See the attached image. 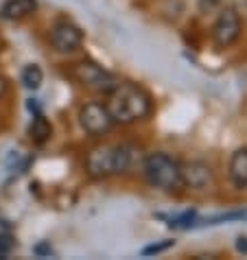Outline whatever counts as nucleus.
I'll return each mask as SVG.
<instances>
[{"instance_id":"obj_5","label":"nucleus","mask_w":247,"mask_h":260,"mask_svg":"<svg viewBox=\"0 0 247 260\" xmlns=\"http://www.w3.org/2000/svg\"><path fill=\"white\" fill-rule=\"evenodd\" d=\"M79 125H81L85 134L99 138V136H105L112 132L114 120L110 116V112H107L105 103H101V101H88L79 110Z\"/></svg>"},{"instance_id":"obj_1","label":"nucleus","mask_w":247,"mask_h":260,"mask_svg":"<svg viewBox=\"0 0 247 260\" xmlns=\"http://www.w3.org/2000/svg\"><path fill=\"white\" fill-rule=\"evenodd\" d=\"M142 151L136 144L127 142H107L94 147L85 157V171L94 179H105L132 173L142 166Z\"/></svg>"},{"instance_id":"obj_9","label":"nucleus","mask_w":247,"mask_h":260,"mask_svg":"<svg viewBox=\"0 0 247 260\" xmlns=\"http://www.w3.org/2000/svg\"><path fill=\"white\" fill-rule=\"evenodd\" d=\"M228 177L236 190L247 188V149H238L232 153L228 164Z\"/></svg>"},{"instance_id":"obj_8","label":"nucleus","mask_w":247,"mask_h":260,"mask_svg":"<svg viewBox=\"0 0 247 260\" xmlns=\"http://www.w3.org/2000/svg\"><path fill=\"white\" fill-rule=\"evenodd\" d=\"M181 184L191 190H210L214 186V173L206 162H186L181 164Z\"/></svg>"},{"instance_id":"obj_3","label":"nucleus","mask_w":247,"mask_h":260,"mask_svg":"<svg viewBox=\"0 0 247 260\" xmlns=\"http://www.w3.org/2000/svg\"><path fill=\"white\" fill-rule=\"evenodd\" d=\"M142 175L147 179L151 188L173 192L184 188L181 184V164L173 155L164 153V151H153V153L144 155L142 160Z\"/></svg>"},{"instance_id":"obj_7","label":"nucleus","mask_w":247,"mask_h":260,"mask_svg":"<svg viewBox=\"0 0 247 260\" xmlns=\"http://www.w3.org/2000/svg\"><path fill=\"white\" fill-rule=\"evenodd\" d=\"M48 38H50L53 48L61 55L77 53L83 44V31L75 22H70V20H57V22L50 26Z\"/></svg>"},{"instance_id":"obj_4","label":"nucleus","mask_w":247,"mask_h":260,"mask_svg":"<svg viewBox=\"0 0 247 260\" xmlns=\"http://www.w3.org/2000/svg\"><path fill=\"white\" fill-rule=\"evenodd\" d=\"M70 77L81 85L83 90H90V92H97V94H110V92L116 88V83L120 81L114 72L105 70L103 66L94 61H75L70 63Z\"/></svg>"},{"instance_id":"obj_19","label":"nucleus","mask_w":247,"mask_h":260,"mask_svg":"<svg viewBox=\"0 0 247 260\" xmlns=\"http://www.w3.org/2000/svg\"><path fill=\"white\" fill-rule=\"evenodd\" d=\"M35 254H53V249H50L48 245H40V247L35 249Z\"/></svg>"},{"instance_id":"obj_15","label":"nucleus","mask_w":247,"mask_h":260,"mask_svg":"<svg viewBox=\"0 0 247 260\" xmlns=\"http://www.w3.org/2000/svg\"><path fill=\"white\" fill-rule=\"evenodd\" d=\"M197 7H199L201 13H212L221 7V0H199Z\"/></svg>"},{"instance_id":"obj_17","label":"nucleus","mask_w":247,"mask_h":260,"mask_svg":"<svg viewBox=\"0 0 247 260\" xmlns=\"http://www.w3.org/2000/svg\"><path fill=\"white\" fill-rule=\"evenodd\" d=\"M236 249L241 251V254H247V238H245V236H241V238L236 241Z\"/></svg>"},{"instance_id":"obj_16","label":"nucleus","mask_w":247,"mask_h":260,"mask_svg":"<svg viewBox=\"0 0 247 260\" xmlns=\"http://www.w3.org/2000/svg\"><path fill=\"white\" fill-rule=\"evenodd\" d=\"M11 247H13L11 236H0V258H5L7 254H9Z\"/></svg>"},{"instance_id":"obj_13","label":"nucleus","mask_w":247,"mask_h":260,"mask_svg":"<svg viewBox=\"0 0 247 260\" xmlns=\"http://www.w3.org/2000/svg\"><path fill=\"white\" fill-rule=\"evenodd\" d=\"M195 223H197V212L188 210V212H184V214L175 216V219H171L169 225L175 228V230H186V228H195Z\"/></svg>"},{"instance_id":"obj_2","label":"nucleus","mask_w":247,"mask_h":260,"mask_svg":"<svg viewBox=\"0 0 247 260\" xmlns=\"http://www.w3.org/2000/svg\"><path fill=\"white\" fill-rule=\"evenodd\" d=\"M105 105L114 125H136L140 120H147L153 112L151 94L132 81L116 83V88L107 94Z\"/></svg>"},{"instance_id":"obj_14","label":"nucleus","mask_w":247,"mask_h":260,"mask_svg":"<svg viewBox=\"0 0 247 260\" xmlns=\"http://www.w3.org/2000/svg\"><path fill=\"white\" fill-rule=\"evenodd\" d=\"M173 245H175V241H173V238H164L162 243L147 245V247L140 251V256H158V254H164V251H166V249H171Z\"/></svg>"},{"instance_id":"obj_11","label":"nucleus","mask_w":247,"mask_h":260,"mask_svg":"<svg viewBox=\"0 0 247 260\" xmlns=\"http://www.w3.org/2000/svg\"><path fill=\"white\" fill-rule=\"evenodd\" d=\"M50 134H53V127H50V122L44 118V114L42 112H35V116L31 120V127H28V136H31V140L35 144H44Z\"/></svg>"},{"instance_id":"obj_6","label":"nucleus","mask_w":247,"mask_h":260,"mask_svg":"<svg viewBox=\"0 0 247 260\" xmlns=\"http://www.w3.org/2000/svg\"><path fill=\"white\" fill-rule=\"evenodd\" d=\"M241 31H243L241 16H238L236 9L228 7V9H223L219 13V18L214 20L212 28H210V38H212L217 48H230L241 38Z\"/></svg>"},{"instance_id":"obj_12","label":"nucleus","mask_w":247,"mask_h":260,"mask_svg":"<svg viewBox=\"0 0 247 260\" xmlns=\"http://www.w3.org/2000/svg\"><path fill=\"white\" fill-rule=\"evenodd\" d=\"M20 79H22L24 88L28 90H38L42 81H44V72H42V68L38 66V63H31V66H26L22 70V75H20Z\"/></svg>"},{"instance_id":"obj_18","label":"nucleus","mask_w":247,"mask_h":260,"mask_svg":"<svg viewBox=\"0 0 247 260\" xmlns=\"http://www.w3.org/2000/svg\"><path fill=\"white\" fill-rule=\"evenodd\" d=\"M7 88H9V85H7V79L0 75V99H3L5 94H7Z\"/></svg>"},{"instance_id":"obj_10","label":"nucleus","mask_w":247,"mask_h":260,"mask_svg":"<svg viewBox=\"0 0 247 260\" xmlns=\"http://www.w3.org/2000/svg\"><path fill=\"white\" fill-rule=\"evenodd\" d=\"M38 11V0H7L0 13L7 20H24Z\"/></svg>"}]
</instances>
